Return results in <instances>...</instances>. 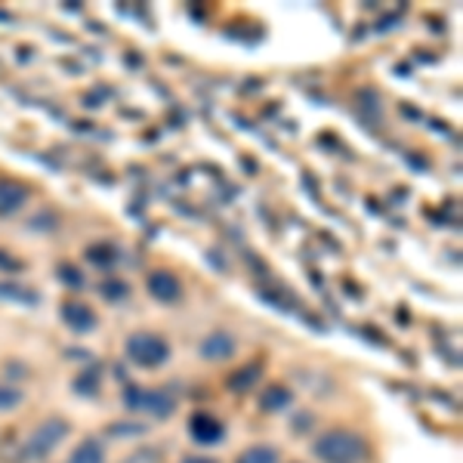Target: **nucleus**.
I'll return each instance as SVG.
<instances>
[{
    "label": "nucleus",
    "mask_w": 463,
    "mask_h": 463,
    "mask_svg": "<svg viewBox=\"0 0 463 463\" xmlns=\"http://www.w3.org/2000/svg\"><path fill=\"white\" fill-rule=\"evenodd\" d=\"M315 458L321 463H365L367 445L361 436L349 433V429H328L315 439Z\"/></svg>",
    "instance_id": "nucleus-1"
},
{
    "label": "nucleus",
    "mask_w": 463,
    "mask_h": 463,
    "mask_svg": "<svg viewBox=\"0 0 463 463\" xmlns=\"http://www.w3.org/2000/svg\"><path fill=\"white\" fill-rule=\"evenodd\" d=\"M66 439H68V423L66 421H59V417L43 421L41 427L28 436V442H25L22 458L25 460H47Z\"/></svg>",
    "instance_id": "nucleus-2"
},
{
    "label": "nucleus",
    "mask_w": 463,
    "mask_h": 463,
    "mask_svg": "<svg viewBox=\"0 0 463 463\" xmlns=\"http://www.w3.org/2000/svg\"><path fill=\"white\" fill-rule=\"evenodd\" d=\"M127 359L139 367H161L170 359V346L158 334L139 331L133 337H127Z\"/></svg>",
    "instance_id": "nucleus-3"
},
{
    "label": "nucleus",
    "mask_w": 463,
    "mask_h": 463,
    "mask_svg": "<svg viewBox=\"0 0 463 463\" xmlns=\"http://www.w3.org/2000/svg\"><path fill=\"white\" fill-rule=\"evenodd\" d=\"M124 405L133 411H149L155 417H167L174 411V402H170L164 392H151V390H139V386H130L124 392Z\"/></svg>",
    "instance_id": "nucleus-4"
},
{
    "label": "nucleus",
    "mask_w": 463,
    "mask_h": 463,
    "mask_svg": "<svg viewBox=\"0 0 463 463\" xmlns=\"http://www.w3.org/2000/svg\"><path fill=\"white\" fill-rule=\"evenodd\" d=\"M189 433H192V439L198 442V445H217V442L226 436V429H223V423H220L217 417L195 414L192 421H189Z\"/></svg>",
    "instance_id": "nucleus-5"
},
{
    "label": "nucleus",
    "mask_w": 463,
    "mask_h": 463,
    "mask_svg": "<svg viewBox=\"0 0 463 463\" xmlns=\"http://www.w3.org/2000/svg\"><path fill=\"white\" fill-rule=\"evenodd\" d=\"M62 321H66L72 331H78V334H90L93 328H96V313H93L87 303H81V300H72V303H66L62 306Z\"/></svg>",
    "instance_id": "nucleus-6"
},
{
    "label": "nucleus",
    "mask_w": 463,
    "mask_h": 463,
    "mask_svg": "<svg viewBox=\"0 0 463 463\" xmlns=\"http://www.w3.org/2000/svg\"><path fill=\"white\" fill-rule=\"evenodd\" d=\"M149 294L155 297V300H161V303H176L180 300V294H182V288H180V282H176V275L158 269V272H151L149 275Z\"/></svg>",
    "instance_id": "nucleus-7"
},
{
    "label": "nucleus",
    "mask_w": 463,
    "mask_h": 463,
    "mask_svg": "<svg viewBox=\"0 0 463 463\" xmlns=\"http://www.w3.org/2000/svg\"><path fill=\"white\" fill-rule=\"evenodd\" d=\"M28 186L16 180H0V213H16L28 201Z\"/></svg>",
    "instance_id": "nucleus-8"
},
{
    "label": "nucleus",
    "mask_w": 463,
    "mask_h": 463,
    "mask_svg": "<svg viewBox=\"0 0 463 463\" xmlns=\"http://www.w3.org/2000/svg\"><path fill=\"white\" fill-rule=\"evenodd\" d=\"M232 352H235V340L223 331H217V334H211V337L201 340V355L211 361H223V359H229Z\"/></svg>",
    "instance_id": "nucleus-9"
},
{
    "label": "nucleus",
    "mask_w": 463,
    "mask_h": 463,
    "mask_svg": "<svg viewBox=\"0 0 463 463\" xmlns=\"http://www.w3.org/2000/svg\"><path fill=\"white\" fill-rule=\"evenodd\" d=\"M72 463H105V451L96 439H84L72 451Z\"/></svg>",
    "instance_id": "nucleus-10"
},
{
    "label": "nucleus",
    "mask_w": 463,
    "mask_h": 463,
    "mask_svg": "<svg viewBox=\"0 0 463 463\" xmlns=\"http://www.w3.org/2000/svg\"><path fill=\"white\" fill-rule=\"evenodd\" d=\"M235 463H278V451L269 445H253V448H247Z\"/></svg>",
    "instance_id": "nucleus-11"
},
{
    "label": "nucleus",
    "mask_w": 463,
    "mask_h": 463,
    "mask_svg": "<svg viewBox=\"0 0 463 463\" xmlns=\"http://www.w3.org/2000/svg\"><path fill=\"white\" fill-rule=\"evenodd\" d=\"M263 405L266 411H282V408H288L290 405V392L284 390V386H272V390H266L263 392Z\"/></svg>",
    "instance_id": "nucleus-12"
},
{
    "label": "nucleus",
    "mask_w": 463,
    "mask_h": 463,
    "mask_svg": "<svg viewBox=\"0 0 463 463\" xmlns=\"http://www.w3.org/2000/svg\"><path fill=\"white\" fill-rule=\"evenodd\" d=\"M0 297H4V300H16V303H37L35 290L19 288V284H0Z\"/></svg>",
    "instance_id": "nucleus-13"
},
{
    "label": "nucleus",
    "mask_w": 463,
    "mask_h": 463,
    "mask_svg": "<svg viewBox=\"0 0 463 463\" xmlns=\"http://www.w3.org/2000/svg\"><path fill=\"white\" fill-rule=\"evenodd\" d=\"M257 377H259V367H241L238 374H235V377H229V390H247V386L251 383H257Z\"/></svg>",
    "instance_id": "nucleus-14"
},
{
    "label": "nucleus",
    "mask_w": 463,
    "mask_h": 463,
    "mask_svg": "<svg viewBox=\"0 0 463 463\" xmlns=\"http://www.w3.org/2000/svg\"><path fill=\"white\" fill-rule=\"evenodd\" d=\"M87 259H90V263H96V266H112L118 259V253H115V247L96 244V247H90V251H87Z\"/></svg>",
    "instance_id": "nucleus-15"
},
{
    "label": "nucleus",
    "mask_w": 463,
    "mask_h": 463,
    "mask_svg": "<svg viewBox=\"0 0 463 463\" xmlns=\"http://www.w3.org/2000/svg\"><path fill=\"white\" fill-rule=\"evenodd\" d=\"M22 402V392L19 390H0V411L4 408H16Z\"/></svg>",
    "instance_id": "nucleus-16"
},
{
    "label": "nucleus",
    "mask_w": 463,
    "mask_h": 463,
    "mask_svg": "<svg viewBox=\"0 0 463 463\" xmlns=\"http://www.w3.org/2000/svg\"><path fill=\"white\" fill-rule=\"evenodd\" d=\"M103 294L109 297V300H124L127 297V284H118V282H109V284H103Z\"/></svg>",
    "instance_id": "nucleus-17"
},
{
    "label": "nucleus",
    "mask_w": 463,
    "mask_h": 463,
    "mask_svg": "<svg viewBox=\"0 0 463 463\" xmlns=\"http://www.w3.org/2000/svg\"><path fill=\"white\" fill-rule=\"evenodd\" d=\"M62 282H66V284H84V278H81L78 272L72 269V266H62Z\"/></svg>",
    "instance_id": "nucleus-18"
},
{
    "label": "nucleus",
    "mask_w": 463,
    "mask_h": 463,
    "mask_svg": "<svg viewBox=\"0 0 463 463\" xmlns=\"http://www.w3.org/2000/svg\"><path fill=\"white\" fill-rule=\"evenodd\" d=\"M180 463H217V460H211V458H182Z\"/></svg>",
    "instance_id": "nucleus-19"
}]
</instances>
